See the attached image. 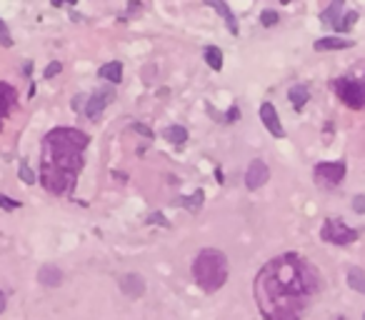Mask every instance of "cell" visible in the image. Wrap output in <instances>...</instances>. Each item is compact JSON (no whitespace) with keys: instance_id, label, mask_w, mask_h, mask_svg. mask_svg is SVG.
I'll list each match as a JSON object with an SVG mask.
<instances>
[{"instance_id":"obj_31","label":"cell","mask_w":365,"mask_h":320,"mask_svg":"<svg viewBox=\"0 0 365 320\" xmlns=\"http://www.w3.org/2000/svg\"><path fill=\"white\" fill-rule=\"evenodd\" d=\"M235 118H238V108H230L228 115H225V120H228V123H235Z\"/></svg>"},{"instance_id":"obj_8","label":"cell","mask_w":365,"mask_h":320,"mask_svg":"<svg viewBox=\"0 0 365 320\" xmlns=\"http://www.w3.org/2000/svg\"><path fill=\"white\" fill-rule=\"evenodd\" d=\"M260 120H263V125L268 128L270 135H275V138H285V128H283V123H280L278 110H275V105H273V103H263V105H260Z\"/></svg>"},{"instance_id":"obj_18","label":"cell","mask_w":365,"mask_h":320,"mask_svg":"<svg viewBox=\"0 0 365 320\" xmlns=\"http://www.w3.org/2000/svg\"><path fill=\"white\" fill-rule=\"evenodd\" d=\"M163 138H165V140H170L173 145H185V140H188V130H185L183 125H170V128H165V130H163Z\"/></svg>"},{"instance_id":"obj_4","label":"cell","mask_w":365,"mask_h":320,"mask_svg":"<svg viewBox=\"0 0 365 320\" xmlns=\"http://www.w3.org/2000/svg\"><path fill=\"white\" fill-rule=\"evenodd\" d=\"M333 88H335L338 98L348 108H353V110H363L365 108V83L353 80V78H338L333 83Z\"/></svg>"},{"instance_id":"obj_12","label":"cell","mask_w":365,"mask_h":320,"mask_svg":"<svg viewBox=\"0 0 365 320\" xmlns=\"http://www.w3.org/2000/svg\"><path fill=\"white\" fill-rule=\"evenodd\" d=\"M38 280L43 283V285H48V288H58L60 283H63V270H60L58 265L45 263L38 270Z\"/></svg>"},{"instance_id":"obj_7","label":"cell","mask_w":365,"mask_h":320,"mask_svg":"<svg viewBox=\"0 0 365 320\" xmlns=\"http://www.w3.org/2000/svg\"><path fill=\"white\" fill-rule=\"evenodd\" d=\"M270 180V168L263 163V160H250L248 173H245V185L248 190H258L263 188Z\"/></svg>"},{"instance_id":"obj_6","label":"cell","mask_w":365,"mask_h":320,"mask_svg":"<svg viewBox=\"0 0 365 320\" xmlns=\"http://www.w3.org/2000/svg\"><path fill=\"white\" fill-rule=\"evenodd\" d=\"M313 175L320 185H328V188H335L343 183L345 178V163L343 160H333V163H318L313 168Z\"/></svg>"},{"instance_id":"obj_24","label":"cell","mask_w":365,"mask_h":320,"mask_svg":"<svg viewBox=\"0 0 365 320\" xmlns=\"http://www.w3.org/2000/svg\"><path fill=\"white\" fill-rule=\"evenodd\" d=\"M58 73H63V63H60V60H53V63H50L48 68H45L43 78H45V80H50V78H55Z\"/></svg>"},{"instance_id":"obj_5","label":"cell","mask_w":365,"mask_h":320,"mask_svg":"<svg viewBox=\"0 0 365 320\" xmlns=\"http://www.w3.org/2000/svg\"><path fill=\"white\" fill-rule=\"evenodd\" d=\"M320 238L333 245H348V243H353V240H358V230L348 228L338 218H328L325 223H323V228H320Z\"/></svg>"},{"instance_id":"obj_14","label":"cell","mask_w":365,"mask_h":320,"mask_svg":"<svg viewBox=\"0 0 365 320\" xmlns=\"http://www.w3.org/2000/svg\"><path fill=\"white\" fill-rule=\"evenodd\" d=\"M98 76L103 78V80H108V83H113V85H116V83L123 80V63H120V60H110V63L100 65Z\"/></svg>"},{"instance_id":"obj_15","label":"cell","mask_w":365,"mask_h":320,"mask_svg":"<svg viewBox=\"0 0 365 320\" xmlns=\"http://www.w3.org/2000/svg\"><path fill=\"white\" fill-rule=\"evenodd\" d=\"M355 43L353 40H343V38H320V40H315V50L320 53V50H345V48H353Z\"/></svg>"},{"instance_id":"obj_21","label":"cell","mask_w":365,"mask_h":320,"mask_svg":"<svg viewBox=\"0 0 365 320\" xmlns=\"http://www.w3.org/2000/svg\"><path fill=\"white\" fill-rule=\"evenodd\" d=\"M348 285L358 293H365V270L363 268H350L348 270Z\"/></svg>"},{"instance_id":"obj_9","label":"cell","mask_w":365,"mask_h":320,"mask_svg":"<svg viewBox=\"0 0 365 320\" xmlns=\"http://www.w3.org/2000/svg\"><path fill=\"white\" fill-rule=\"evenodd\" d=\"M110 98H113V90H95V93L88 98V103H85V115L90 120H98L103 115V110L108 108Z\"/></svg>"},{"instance_id":"obj_32","label":"cell","mask_w":365,"mask_h":320,"mask_svg":"<svg viewBox=\"0 0 365 320\" xmlns=\"http://www.w3.org/2000/svg\"><path fill=\"white\" fill-rule=\"evenodd\" d=\"M148 223H165V218H163V215H160V213H153V215H150V220H148Z\"/></svg>"},{"instance_id":"obj_26","label":"cell","mask_w":365,"mask_h":320,"mask_svg":"<svg viewBox=\"0 0 365 320\" xmlns=\"http://www.w3.org/2000/svg\"><path fill=\"white\" fill-rule=\"evenodd\" d=\"M0 45H5V48H13V38H10V30H8V25L0 20Z\"/></svg>"},{"instance_id":"obj_10","label":"cell","mask_w":365,"mask_h":320,"mask_svg":"<svg viewBox=\"0 0 365 320\" xmlns=\"http://www.w3.org/2000/svg\"><path fill=\"white\" fill-rule=\"evenodd\" d=\"M120 290H123V295H128L130 300L140 298V295L145 293V280H143V275H138V273L123 275V278H120Z\"/></svg>"},{"instance_id":"obj_27","label":"cell","mask_w":365,"mask_h":320,"mask_svg":"<svg viewBox=\"0 0 365 320\" xmlns=\"http://www.w3.org/2000/svg\"><path fill=\"white\" fill-rule=\"evenodd\" d=\"M0 208H3V210H18L20 203L13 200V198H8V195H0Z\"/></svg>"},{"instance_id":"obj_16","label":"cell","mask_w":365,"mask_h":320,"mask_svg":"<svg viewBox=\"0 0 365 320\" xmlns=\"http://www.w3.org/2000/svg\"><path fill=\"white\" fill-rule=\"evenodd\" d=\"M203 200H205V193L203 190H195L193 195H183V198H175L173 200V205H178V208H188L190 213H198L200 208H203Z\"/></svg>"},{"instance_id":"obj_17","label":"cell","mask_w":365,"mask_h":320,"mask_svg":"<svg viewBox=\"0 0 365 320\" xmlns=\"http://www.w3.org/2000/svg\"><path fill=\"white\" fill-rule=\"evenodd\" d=\"M288 98L293 100V108H295V110H303V105L310 100V90H308L305 85H293L288 90Z\"/></svg>"},{"instance_id":"obj_3","label":"cell","mask_w":365,"mask_h":320,"mask_svg":"<svg viewBox=\"0 0 365 320\" xmlns=\"http://www.w3.org/2000/svg\"><path fill=\"white\" fill-rule=\"evenodd\" d=\"M230 275V265H228V255L215 250V248H205L195 255L193 260V278L195 283L205 290V293H215L220 290Z\"/></svg>"},{"instance_id":"obj_22","label":"cell","mask_w":365,"mask_h":320,"mask_svg":"<svg viewBox=\"0 0 365 320\" xmlns=\"http://www.w3.org/2000/svg\"><path fill=\"white\" fill-rule=\"evenodd\" d=\"M355 20H358V13H355V10H348L345 15H343V18L338 20V23H335L333 28H335L338 33H348V30H350V28L355 25Z\"/></svg>"},{"instance_id":"obj_11","label":"cell","mask_w":365,"mask_h":320,"mask_svg":"<svg viewBox=\"0 0 365 320\" xmlns=\"http://www.w3.org/2000/svg\"><path fill=\"white\" fill-rule=\"evenodd\" d=\"M15 103H18L15 88L8 85V83H0V125H3V120L10 115V110L15 108Z\"/></svg>"},{"instance_id":"obj_30","label":"cell","mask_w":365,"mask_h":320,"mask_svg":"<svg viewBox=\"0 0 365 320\" xmlns=\"http://www.w3.org/2000/svg\"><path fill=\"white\" fill-rule=\"evenodd\" d=\"M85 103H88V98H85V95H75V98H73V110L80 113V110L85 108Z\"/></svg>"},{"instance_id":"obj_28","label":"cell","mask_w":365,"mask_h":320,"mask_svg":"<svg viewBox=\"0 0 365 320\" xmlns=\"http://www.w3.org/2000/svg\"><path fill=\"white\" fill-rule=\"evenodd\" d=\"M130 130H135V133H140V135H145L148 140H153V130L148 128V125H143V123H133L130 125Z\"/></svg>"},{"instance_id":"obj_25","label":"cell","mask_w":365,"mask_h":320,"mask_svg":"<svg viewBox=\"0 0 365 320\" xmlns=\"http://www.w3.org/2000/svg\"><path fill=\"white\" fill-rule=\"evenodd\" d=\"M260 23H263L265 28H273V25L278 23V13H275V10H263V13H260Z\"/></svg>"},{"instance_id":"obj_29","label":"cell","mask_w":365,"mask_h":320,"mask_svg":"<svg viewBox=\"0 0 365 320\" xmlns=\"http://www.w3.org/2000/svg\"><path fill=\"white\" fill-rule=\"evenodd\" d=\"M353 210L355 213H365V195H355L353 198Z\"/></svg>"},{"instance_id":"obj_33","label":"cell","mask_w":365,"mask_h":320,"mask_svg":"<svg viewBox=\"0 0 365 320\" xmlns=\"http://www.w3.org/2000/svg\"><path fill=\"white\" fill-rule=\"evenodd\" d=\"M5 305H8V298H5V293L0 290V315H3V310H5Z\"/></svg>"},{"instance_id":"obj_23","label":"cell","mask_w":365,"mask_h":320,"mask_svg":"<svg viewBox=\"0 0 365 320\" xmlns=\"http://www.w3.org/2000/svg\"><path fill=\"white\" fill-rule=\"evenodd\" d=\"M18 178L25 183V185H33L35 183V173L30 170V165L25 163V160H20V168H18Z\"/></svg>"},{"instance_id":"obj_2","label":"cell","mask_w":365,"mask_h":320,"mask_svg":"<svg viewBox=\"0 0 365 320\" xmlns=\"http://www.w3.org/2000/svg\"><path fill=\"white\" fill-rule=\"evenodd\" d=\"M90 138L78 128H53L40 145V178L48 193L70 195L83 170V153Z\"/></svg>"},{"instance_id":"obj_19","label":"cell","mask_w":365,"mask_h":320,"mask_svg":"<svg viewBox=\"0 0 365 320\" xmlns=\"http://www.w3.org/2000/svg\"><path fill=\"white\" fill-rule=\"evenodd\" d=\"M203 58H205V63L210 65L213 70H223V50H220V48L208 45V48L203 50Z\"/></svg>"},{"instance_id":"obj_13","label":"cell","mask_w":365,"mask_h":320,"mask_svg":"<svg viewBox=\"0 0 365 320\" xmlns=\"http://www.w3.org/2000/svg\"><path fill=\"white\" fill-rule=\"evenodd\" d=\"M205 5H210L213 10H218L220 18L225 20L228 30H230L233 35H238V20H235V15H233V10L228 8V3H223V0H205Z\"/></svg>"},{"instance_id":"obj_1","label":"cell","mask_w":365,"mask_h":320,"mask_svg":"<svg viewBox=\"0 0 365 320\" xmlns=\"http://www.w3.org/2000/svg\"><path fill=\"white\" fill-rule=\"evenodd\" d=\"M253 290L265 320H300L320 290V275L308 258L283 253L260 268Z\"/></svg>"},{"instance_id":"obj_20","label":"cell","mask_w":365,"mask_h":320,"mask_svg":"<svg viewBox=\"0 0 365 320\" xmlns=\"http://www.w3.org/2000/svg\"><path fill=\"white\" fill-rule=\"evenodd\" d=\"M340 10H343V3H340V0H335V3H330V8H325V10L320 13V20H323L325 25H335L338 20L343 18V15H340Z\"/></svg>"},{"instance_id":"obj_34","label":"cell","mask_w":365,"mask_h":320,"mask_svg":"<svg viewBox=\"0 0 365 320\" xmlns=\"http://www.w3.org/2000/svg\"><path fill=\"white\" fill-rule=\"evenodd\" d=\"M363 320H365V315H363Z\"/></svg>"}]
</instances>
